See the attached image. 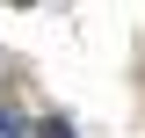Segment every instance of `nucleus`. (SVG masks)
Returning a JSON list of instances; mask_svg holds the SVG:
<instances>
[{
	"label": "nucleus",
	"mask_w": 145,
	"mask_h": 138,
	"mask_svg": "<svg viewBox=\"0 0 145 138\" xmlns=\"http://www.w3.org/2000/svg\"><path fill=\"white\" fill-rule=\"evenodd\" d=\"M0 138H22V124H15V109H0Z\"/></svg>",
	"instance_id": "nucleus-1"
},
{
	"label": "nucleus",
	"mask_w": 145,
	"mask_h": 138,
	"mask_svg": "<svg viewBox=\"0 0 145 138\" xmlns=\"http://www.w3.org/2000/svg\"><path fill=\"white\" fill-rule=\"evenodd\" d=\"M36 131H44V138H72V131H65V124H58V116H44V124H36Z\"/></svg>",
	"instance_id": "nucleus-2"
}]
</instances>
